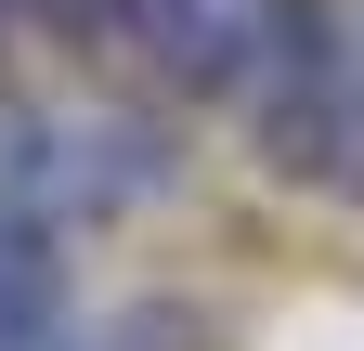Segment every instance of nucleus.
Returning <instances> with one entry per match:
<instances>
[{"instance_id": "1", "label": "nucleus", "mask_w": 364, "mask_h": 351, "mask_svg": "<svg viewBox=\"0 0 364 351\" xmlns=\"http://www.w3.org/2000/svg\"><path fill=\"white\" fill-rule=\"evenodd\" d=\"M299 14L312 0H130L117 53L156 78V92H247L260 65L299 53Z\"/></svg>"}, {"instance_id": "2", "label": "nucleus", "mask_w": 364, "mask_h": 351, "mask_svg": "<svg viewBox=\"0 0 364 351\" xmlns=\"http://www.w3.org/2000/svg\"><path fill=\"white\" fill-rule=\"evenodd\" d=\"M0 26H39V39H78V53H117V0H0Z\"/></svg>"}]
</instances>
